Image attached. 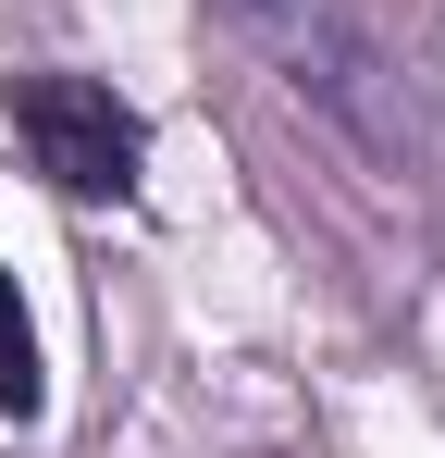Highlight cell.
I'll use <instances>...</instances> for the list:
<instances>
[{
    "label": "cell",
    "mask_w": 445,
    "mask_h": 458,
    "mask_svg": "<svg viewBox=\"0 0 445 458\" xmlns=\"http://www.w3.org/2000/svg\"><path fill=\"white\" fill-rule=\"evenodd\" d=\"M50 409V384H38V322L13 298V273H0V421H38Z\"/></svg>",
    "instance_id": "obj_2"
},
{
    "label": "cell",
    "mask_w": 445,
    "mask_h": 458,
    "mask_svg": "<svg viewBox=\"0 0 445 458\" xmlns=\"http://www.w3.org/2000/svg\"><path fill=\"white\" fill-rule=\"evenodd\" d=\"M13 137L63 199H137L148 174V124L99 75H13Z\"/></svg>",
    "instance_id": "obj_1"
}]
</instances>
